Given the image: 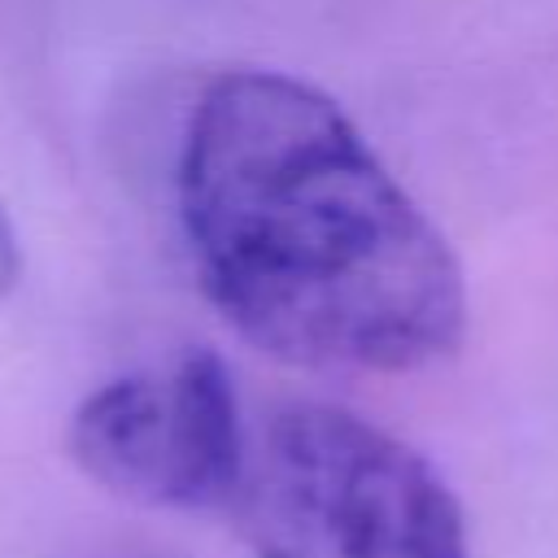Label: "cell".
Wrapping results in <instances>:
<instances>
[{"instance_id":"6da1fadb","label":"cell","mask_w":558,"mask_h":558,"mask_svg":"<svg viewBox=\"0 0 558 558\" xmlns=\"http://www.w3.org/2000/svg\"><path fill=\"white\" fill-rule=\"evenodd\" d=\"M179 231L205 301L275 362L410 375L466 336L462 266L357 122L283 70H227L174 161Z\"/></svg>"},{"instance_id":"277c9868","label":"cell","mask_w":558,"mask_h":558,"mask_svg":"<svg viewBox=\"0 0 558 558\" xmlns=\"http://www.w3.org/2000/svg\"><path fill=\"white\" fill-rule=\"evenodd\" d=\"M17 275H22V248H17V231H13L4 201H0V301L13 292Z\"/></svg>"},{"instance_id":"7a4b0ae2","label":"cell","mask_w":558,"mask_h":558,"mask_svg":"<svg viewBox=\"0 0 558 558\" xmlns=\"http://www.w3.org/2000/svg\"><path fill=\"white\" fill-rule=\"evenodd\" d=\"M231 514L253 558H471L462 501L436 462L327 401L248 427Z\"/></svg>"},{"instance_id":"3957f363","label":"cell","mask_w":558,"mask_h":558,"mask_svg":"<svg viewBox=\"0 0 558 558\" xmlns=\"http://www.w3.org/2000/svg\"><path fill=\"white\" fill-rule=\"evenodd\" d=\"M65 445L96 488L131 506L231 510L248 423L227 362L209 349H183L87 392L70 414Z\"/></svg>"}]
</instances>
